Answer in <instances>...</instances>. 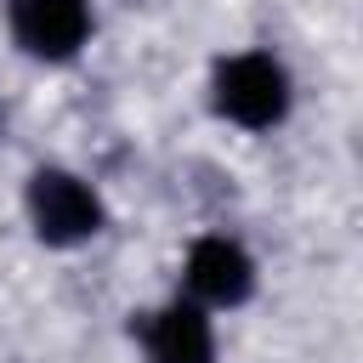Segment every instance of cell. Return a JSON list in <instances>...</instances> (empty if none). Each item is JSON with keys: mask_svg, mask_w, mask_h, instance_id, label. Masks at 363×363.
Segmentation results:
<instances>
[{"mask_svg": "<svg viewBox=\"0 0 363 363\" xmlns=\"http://www.w3.org/2000/svg\"><path fill=\"white\" fill-rule=\"evenodd\" d=\"M216 102H221V113H233L238 125H272V119L284 113V102H289L284 68H278L272 57H261V51L233 57V62L221 68V79H216Z\"/></svg>", "mask_w": 363, "mask_h": 363, "instance_id": "obj_1", "label": "cell"}, {"mask_svg": "<svg viewBox=\"0 0 363 363\" xmlns=\"http://www.w3.org/2000/svg\"><path fill=\"white\" fill-rule=\"evenodd\" d=\"M28 204H34V221L45 238L57 244H74V238H91L96 221H102V204L85 182L62 176V170H40L34 187H28Z\"/></svg>", "mask_w": 363, "mask_h": 363, "instance_id": "obj_2", "label": "cell"}, {"mask_svg": "<svg viewBox=\"0 0 363 363\" xmlns=\"http://www.w3.org/2000/svg\"><path fill=\"white\" fill-rule=\"evenodd\" d=\"M11 28L34 57H68L85 40L91 11L85 0H11Z\"/></svg>", "mask_w": 363, "mask_h": 363, "instance_id": "obj_3", "label": "cell"}, {"mask_svg": "<svg viewBox=\"0 0 363 363\" xmlns=\"http://www.w3.org/2000/svg\"><path fill=\"white\" fill-rule=\"evenodd\" d=\"M187 284L204 301H244L250 295V255L227 238H199L187 255Z\"/></svg>", "mask_w": 363, "mask_h": 363, "instance_id": "obj_4", "label": "cell"}, {"mask_svg": "<svg viewBox=\"0 0 363 363\" xmlns=\"http://www.w3.org/2000/svg\"><path fill=\"white\" fill-rule=\"evenodd\" d=\"M153 363H210V323L193 306H170L153 323Z\"/></svg>", "mask_w": 363, "mask_h": 363, "instance_id": "obj_5", "label": "cell"}]
</instances>
